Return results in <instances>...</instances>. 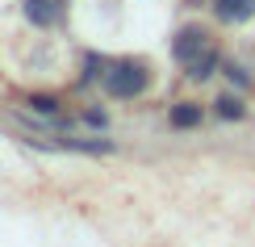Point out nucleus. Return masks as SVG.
<instances>
[{"label":"nucleus","mask_w":255,"mask_h":247,"mask_svg":"<svg viewBox=\"0 0 255 247\" xmlns=\"http://www.w3.org/2000/svg\"><path fill=\"white\" fill-rule=\"evenodd\" d=\"M155 84V71L142 55H122V59H109L105 63V76H101V88L105 96L113 101H134V96H146Z\"/></svg>","instance_id":"1"},{"label":"nucleus","mask_w":255,"mask_h":247,"mask_svg":"<svg viewBox=\"0 0 255 247\" xmlns=\"http://www.w3.org/2000/svg\"><path fill=\"white\" fill-rule=\"evenodd\" d=\"M218 42H214V34H209L201 21H193V25H180L176 29V38H172V59L180 63V67H188L193 59H201V55H209Z\"/></svg>","instance_id":"2"},{"label":"nucleus","mask_w":255,"mask_h":247,"mask_svg":"<svg viewBox=\"0 0 255 247\" xmlns=\"http://www.w3.org/2000/svg\"><path fill=\"white\" fill-rule=\"evenodd\" d=\"M21 13L34 29H55L67 17V0H21Z\"/></svg>","instance_id":"3"},{"label":"nucleus","mask_w":255,"mask_h":247,"mask_svg":"<svg viewBox=\"0 0 255 247\" xmlns=\"http://www.w3.org/2000/svg\"><path fill=\"white\" fill-rule=\"evenodd\" d=\"M209 8L222 25H247L255 17V0H209Z\"/></svg>","instance_id":"4"},{"label":"nucleus","mask_w":255,"mask_h":247,"mask_svg":"<svg viewBox=\"0 0 255 247\" xmlns=\"http://www.w3.org/2000/svg\"><path fill=\"white\" fill-rule=\"evenodd\" d=\"M201 122H205V105L201 101H176L167 109V126L172 130H197Z\"/></svg>","instance_id":"5"},{"label":"nucleus","mask_w":255,"mask_h":247,"mask_svg":"<svg viewBox=\"0 0 255 247\" xmlns=\"http://www.w3.org/2000/svg\"><path fill=\"white\" fill-rule=\"evenodd\" d=\"M214 113L222 122H243L247 117V101H243V92H222L214 101Z\"/></svg>","instance_id":"6"},{"label":"nucleus","mask_w":255,"mask_h":247,"mask_svg":"<svg viewBox=\"0 0 255 247\" xmlns=\"http://www.w3.org/2000/svg\"><path fill=\"white\" fill-rule=\"evenodd\" d=\"M218 67H222V50L214 46V50H209V55H201V59H193V63H188V67H184V76L201 84V80H209V76H214Z\"/></svg>","instance_id":"7"},{"label":"nucleus","mask_w":255,"mask_h":247,"mask_svg":"<svg viewBox=\"0 0 255 247\" xmlns=\"http://www.w3.org/2000/svg\"><path fill=\"white\" fill-rule=\"evenodd\" d=\"M25 105H29L34 113H46V117H59V113H63V96H50V92H34Z\"/></svg>","instance_id":"8"},{"label":"nucleus","mask_w":255,"mask_h":247,"mask_svg":"<svg viewBox=\"0 0 255 247\" xmlns=\"http://www.w3.org/2000/svg\"><path fill=\"white\" fill-rule=\"evenodd\" d=\"M222 71H226V80H230V88H235V92H247V88H251V76H247V67H243V63L222 59Z\"/></svg>","instance_id":"9"},{"label":"nucleus","mask_w":255,"mask_h":247,"mask_svg":"<svg viewBox=\"0 0 255 247\" xmlns=\"http://www.w3.org/2000/svg\"><path fill=\"white\" fill-rule=\"evenodd\" d=\"M84 122L97 126V130H105V126H109V117H105V109H84Z\"/></svg>","instance_id":"10"}]
</instances>
